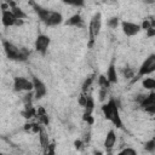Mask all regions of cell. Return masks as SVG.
<instances>
[{
    "label": "cell",
    "instance_id": "cell-20",
    "mask_svg": "<svg viewBox=\"0 0 155 155\" xmlns=\"http://www.w3.org/2000/svg\"><path fill=\"white\" fill-rule=\"evenodd\" d=\"M107 96V90H99V101H104Z\"/></svg>",
    "mask_w": 155,
    "mask_h": 155
},
{
    "label": "cell",
    "instance_id": "cell-15",
    "mask_svg": "<svg viewBox=\"0 0 155 155\" xmlns=\"http://www.w3.org/2000/svg\"><path fill=\"white\" fill-rule=\"evenodd\" d=\"M142 85H143L144 88L153 91V90L155 88V80H154L153 78H145V79L142 81Z\"/></svg>",
    "mask_w": 155,
    "mask_h": 155
},
{
    "label": "cell",
    "instance_id": "cell-2",
    "mask_svg": "<svg viewBox=\"0 0 155 155\" xmlns=\"http://www.w3.org/2000/svg\"><path fill=\"white\" fill-rule=\"evenodd\" d=\"M102 111H103L105 119L109 120L113 125H115L116 127H121L122 126V121H121L120 113H119V105H117L115 99L111 98V99H109V102L103 104Z\"/></svg>",
    "mask_w": 155,
    "mask_h": 155
},
{
    "label": "cell",
    "instance_id": "cell-9",
    "mask_svg": "<svg viewBox=\"0 0 155 155\" xmlns=\"http://www.w3.org/2000/svg\"><path fill=\"white\" fill-rule=\"evenodd\" d=\"M121 29L126 36H134L140 31V25L130 21H122L121 22Z\"/></svg>",
    "mask_w": 155,
    "mask_h": 155
},
{
    "label": "cell",
    "instance_id": "cell-21",
    "mask_svg": "<svg viewBox=\"0 0 155 155\" xmlns=\"http://www.w3.org/2000/svg\"><path fill=\"white\" fill-rule=\"evenodd\" d=\"M0 155H1V154H0Z\"/></svg>",
    "mask_w": 155,
    "mask_h": 155
},
{
    "label": "cell",
    "instance_id": "cell-4",
    "mask_svg": "<svg viewBox=\"0 0 155 155\" xmlns=\"http://www.w3.org/2000/svg\"><path fill=\"white\" fill-rule=\"evenodd\" d=\"M139 97L140 98H138L137 101H138L140 108L153 115L155 113V93H154V91H151L148 96H139Z\"/></svg>",
    "mask_w": 155,
    "mask_h": 155
},
{
    "label": "cell",
    "instance_id": "cell-3",
    "mask_svg": "<svg viewBox=\"0 0 155 155\" xmlns=\"http://www.w3.org/2000/svg\"><path fill=\"white\" fill-rule=\"evenodd\" d=\"M4 46V51L7 58L12 59V61H25L29 56V52L27 50L19 48L18 46H16L15 44L10 42V41H4L2 42Z\"/></svg>",
    "mask_w": 155,
    "mask_h": 155
},
{
    "label": "cell",
    "instance_id": "cell-1",
    "mask_svg": "<svg viewBox=\"0 0 155 155\" xmlns=\"http://www.w3.org/2000/svg\"><path fill=\"white\" fill-rule=\"evenodd\" d=\"M34 6V11L36 12L39 19L47 27H56L58 24H61L63 22V16L61 12L54 11V10H50V8H45L38 4H31Z\"/></svg>",
    "mask_w": 155,
    "mask_h": 155
},
{
    "label": "cell",
    "instance_id": "cell-16",
    "mask_svg": "<svg viewBox=\"0 0 155 155\" xmlns=\"http://www.w3.org/2000/svg\"><path fill=\"white\" fill-rule=\"evenodd\" d=\"M98 84H99V86H101V90H108V87L110 86L109 81L107 80V78H105L104 75H101V76L98 78Z\"/></svg>",
    "mask_w": 155,
    "mask_h": 155
},
{
    "label": "cell",
    "instance_id": "cell-8",
    "mask_svg": "<svg viewBox=\"0 0 155 155\" xmlns=\"http://www.w3.org/2000/svg\"><path fill=\"white\" fill-rule=\"evenodd\" d=\"M51 44V39L45 35V34H39L35 39V42H34V46H35V50L41 53V54H45L48 50V46Z\"/></svg>",
    "mask_w": 155,
    "mask_h": 155
},
{
    "label": "cell",
    "instance_id": "cell-13",
    "mask_svg": "<svg viewBox=\"0 0 155 155\" xmlns=\"http://www.w3.org/2000/svg\"><path fill=\"white\" fill-rule=\"evenodd\" d=\"M107 80L109 81V84H115L117 81V74H116V68L114 64H111L108 70H107V75H105Z\"/></svg>",
    "mask_w": 155,
    "mask_h": 155
},
{
    "label": "cell",
    "instance_id": "cell-19",
    "mask_svg": "<svg viewBox=\"0 0 155 155\" xmlns=\"http://www.w3.org/2000/svg\"><path fill=\"white\" fill-rule=\"evenodd\" d=\"M145 150H148L150 153H154V150H155V140L154 139H150L149 142L145 143Z\"/></svg>",
    "mask_w": 155,
    "mask_h": 155
},
{
    "label": "cell",
    "instance_id": "cell-17",
    "mask_svg": "<svg viewBox=\"0 0 155 155\" xmlns=\"http://www.w3.org/2000/svg\"><path fill=\"white\" fill-rule=\"evenodd\" d=\"M116 155H137V151L132 148H125L120 153H117Z\"/></svg>",
    "mask_w": 155,
    "mask_h": 155
},
{
    "label": "cell",
    "instance_id": "cell-14",
    "mask_svg": "<svg viewBox=\"0 0 155 155\" xmlns=\"http://www.w3.org/2000/svg\"><path fill=\"white\" fill-rule=\"evenodd\" d=\"M65 24H67V25H73V27H81V25L84 24V21H82V18H81V16L76 13V15L71 16V17L65 22Z\"/></svg>",
    "mask_w": 155,
    "mask_h": 155
},
{
    "label": "cell",
    "instance_id": "cell-11",
    "mask_svg": "<svg viewBox=\"0 0 155 155\" xmlns=\"http://www.w3.org/2000/svg\"><path fill=\"white\" fill-rule=\"evenodd\" d=\"M1 23L5 28H10V27L16 25L17 18L15 17V15L12 13V11L10 8H4L1 11Z\"/></svg>",
    "mask_w": 155,
    "mask_h": 155
},
{
    "label": "cell",
    "instance_id": "cell-6",
    "mask_svg": "<svg viewBox=\"0 0 155 155\" xmlns=\"http://www.w3.org/2000/svg\"><path fill=\"white\" fill-rule=\"evenodd\" d=\"M155 70V54H150L149 57H147L144 59V62L140 64V67L138 68V73H137V76L140 78V76H147L151 73H154Z\"/></svg>",
    "mask_w": 155,
    "mask_h": 155
},
{
    "label": "cell",
    "instance_id": "cell-5",
    "mask_svg": "<svg viewBox=\"0 0 155 155\" xmlns=\"http://www.w3.org/2000/svg\"><path fill=\"white\" fill-rule=\"evenodd\" d=\"M102 28V15L101 12H97L93 15V17L90 21V25H88V33H90V39H91V44L94 40V38L98 36L99 31Z\"/></svg>",
    "mask_w": 155,
    "mask_h": 155
},
{
    "label": "cell",
    "instance_id": "cell-12",
    "mask_svg": "<svg viewBox=\"0 0 155 155\" xmlns=\"http://www.w3.org/2000/svg\"><path fill=\"white\" fill-rule=\"evenodd\" d=\"M115 143H116V134H115V132L113 130H110L107 133L105 139H104V148H105V150L107 151H110L114 148Z\"/></svg>",
    "mask_w": 155,
    "mask_h": 155
},
{
    "label": "cell",
    "instance_id": "cell-7",
    "mask_svg": "<svg viewBox=\"0 0 155 155\" xmlns=\"http://www.w3.org/2000/svg\"><path fill=\"white\" fill-rule=\"evenodd\" d=\"M13 90L16 92H30L33 91V82L23 76H17L13 80Z\"/></svg>",
    "mask_w": 155,
    "mask_h": 155
},
{
    "label": "cell",
    "instance_id": "cell-18",
    "mask_svg": "<svg viewBox=\"0 0 155 155\" xmlns=\"http://www.w3.org/2000/svg\"><path fill=\"white\" fill-rule=\"evenodd\" d=\"M108 27H110V28H113V29H115L117 25H119V18L117 17H113V18H110L109 21H108Z\"/></svg>",
    "mask_w": 155,
    "mask_h": 155
},
{
    "label": "cell",
    "instance_id": "cell-10",
    "mask_svg": "<svg viewBox=\"0 0 155 155\" xmlns=\"http://www.w3.org/2000/svg\"><path fill=\"white\" fill-rule=\"evenodd\" d=\"M31 82H33V91H34L35 98H36V99H41L42 97H45V94H46V92H47L46 85H45L39 78H33Z\"/></svg>",
    "mask_w": 155,
    "mask_h": 155
}]
</instances>
